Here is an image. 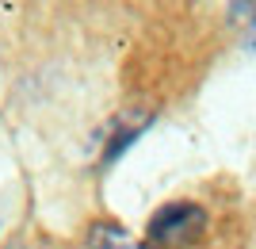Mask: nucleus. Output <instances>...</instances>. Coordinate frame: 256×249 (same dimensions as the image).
I'll return each mask as SVG.
<instances>
[{
	"instance_id": "7ed1b4c3",
	"label": "nucleus",
	"mask_w": 256,
	"mask_h": 249,
	"mask_svg": "<svg viewBox=\"0 0 256 249\" xmlns=\"http://www.w3.org/2000/svg\"><path fill=\"white\" fill-rule=\"evenodd\" d=\"M88 249H134L126 238V230L115 226V222H100V226H92V234H88Z\"/></svg>"
},
{
	"instance_id": "20e7f679",
	"label": "nucleus",
	"mask_w": 256,
	"mask_h": 249,
	"mask_svg": "<svg viewBox=\"0 0 256 249\" xmlns=\"http://www.w3.org/2000/svg\"><path fill=\"white\" fill-rule=\"evenodd\" d=\"M234 16H237V20H245V27L256 35V0H237V4H234Z\"/></svg>"
},
{
	"instance_id": "f03ea898",
	"label": "nucleus",
	"mask_w": 256,
	"mask_h": 249,
	"mask_svg": "<svg viewBox=\"0 0 256 249\" xmlns=\"http://www.w3.org/2000/svg\"><path fill=\"white\" fill-rule=\"evenodd\" d=\"M146 123H150V115H130V119H118L115 127H111L107 146H104V165L118 161V157H122V150H130V146H134V138L146 130Z\"/></svg>"
},
{
	"instance_id": "f257e3e1",
	"label": "nucleus",
	"mask_w": 256,
	"mask_h": 249,
	"mask_svg": "<svg viewBox=\"0 0 256 249\" xmlns=\"http://www.w3.org/2000/svg\"><path fill=\"white\" fill-rule=\"evenodd\" d=\"M203 230H206L203 207L188 203V199H176V203H164L150 218L146 238H150V245H160V249H188L203 238Z\"/></svg>"
}]
</instances>
